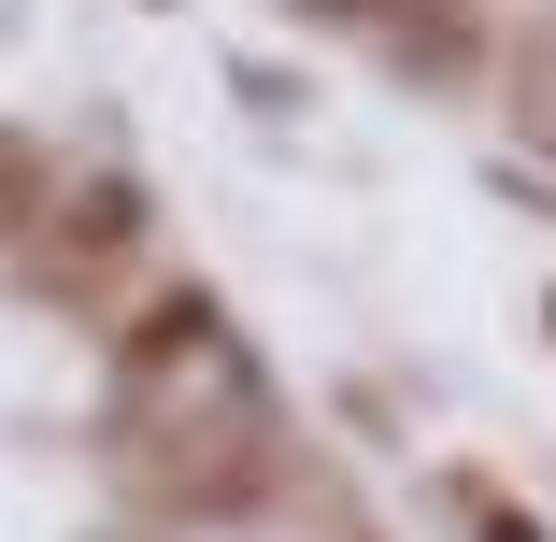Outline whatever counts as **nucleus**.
Listing matches in <instances>:
<instances>
[{
	"label": "nucleus",
	"instance_id": "3",
	"mask_svg": "<svg viewBox=\"0 0 556 542\" xmlns=\"http://www.w3.org/2000/svg\"><path fill=\"white\" fill-rule=\"evenodd\" d=\"M471 542H556V528H528L514 500H485V486H471Z\"/></svg>",
	"mask_w": 556,
	"mask_h": 542
},
{
	"label": "nucleus",
	"instance_id": "1",
	"mask_svg": "<svg viewBox=\"0 0 556 542\" xmlns=\"http://www.w3.org/2000/svg\"><path fill=\"white\" fill-rule=\"evenodd\" d=\"M43 257L86 286V272H115V257H143V200L115 186V172H100V186H72L58 214H43Z\"/></svg>",
	"mask_w": 556,
	"mask_h": 542
},
{
	"label": "nucleus",
	"instance_id": "2",
	"mask_svg": "<svg viewBox=\"0 0 556 542\" xmlns=\"http://www.w3.org/2000/svg\"><path fill=\"white\" fill-rule=\"evenodd\" d=\"M58 200H72V186L43 172V143H0V229H43Z\"/></svg>",
	"mask_w": 556,
	"mask_h": 542
},
{
	"label": "nucleus",
	"instance_id": "4",
	"mask_svg": "<svg viewBox=\"0 0 556 542\" xmlns=\"http://www.w3.org/2000/svg\"><path fill=\"white\" fill-rule=\"evenodd\" d=\"M542 314H556V300H542Z\"/></svg>",
	"mask_w": 556,
	"mask_h": 542
}]
</instances>
